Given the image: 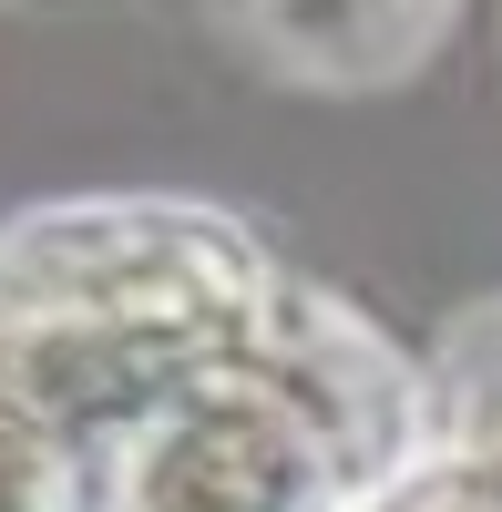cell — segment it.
Segmentation results:
<instances>
[{"label": "cell", "mask_w": 502, "mask_h": 512, "mask_svg": "<svg viewBox=\"0 0 502 512\" xmlns=\"http://www.w3.org/2000/svg\"><path fill=\"white\" fill-rule=\"evenodd\" d=\"M287 287L298 277L236 216H205V205H31L0 226V400H21L103 482V451L154 400L267 338Z\"/></svg>", "instance_id": "obj_1"}, {"label": "cell", "mask_w": 502, "mask_h": 512, "mask_svg": "<svg viewBox=\"0 0 502 512\" xmlns=\"http://www.w3.org/2000/svg\"><path fill=\"white\" fill-rule=\"evenodd\" d=\"M462 0H216L246 62H267L298 93H390L410 82Z\"/></svg>", "instance_id": "obj_2"}]
</instances>
